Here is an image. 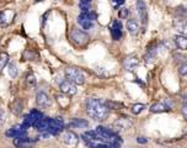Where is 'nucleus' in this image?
<instances>
[{
  "label": "nucleus",
  "instance_id": "nucleus-27",
  "mask_svg": "<svg viewBox=\"0 0 187 148\" xmlns=\"http://www.w3.org/2000/svg\"><path fill=\"white\" fill-rule=\"evenodd\" d=\"M26 83H27L28 85H31V87L36 84V79H35L33 74H28V75H27V78H26Z\"/></svg>",
  "mask_w": 187,
  "mask_h": 148
},
{
  "label": "nucleus",
  "instance_id": "nucleus-21",
  "mask_svg": "<svg viewBox=\"0 0 187 148\" xmlns=\"http://www.w3.org/2000/svg\"><path fill=\"white\" fill-rule=\"evenodd\" d=\"M36 121H37V120H36V119H33V117H32V116L28 114V115H26V116H25V119H23V125H22V126H23V127H30V126H33Z\"/></svg>",
  "mask_w": 187,
  "mask_h": 148
},
{
  "label": "nucleus",
  "instance_id": "nucleus-16",
  "mask_svg": "<svg viewBox=\"0 0 187 148\" xmlns=\"http://www.w3.org/2000/svg\"><path fill=\"white\" fill-rule=\"evenodd\" d=\"M114 126H116V129L118 130H127V129H129L131 126H132V122H129L128 120H126V119H119V120H117L116 122H114Z\"/></svg>",
  "mask_w": 187,
  "mask_h": 148
},
{
  "label": "nucleus",
  "instance_id": "nucleus-10",
  "mask_svg": "<svg viewBox=\"0 0 187 148\" xmlns=\"http://www.w3.org/2000/svg\"><path fill=\"white\" fill-rule=\"evenodd\" d=\"M137 10H138V15H139L142 22L145 25L148 21V11H147L144 0H137Z\"/></svg>",
  "mask_w": 187,
  "mask_h": 148
},
{
  "label": "nucleus",
  "instance_id": "nucleus-9",
  "mask_svg": "<svg viewBox=\"0 0 187 148\" xmlns=\"http://www.w3.org/2000/svg\"><path fill=\"white\" fill-rule=\"evenodd\" d=\"M7 137L11 138H19V137H23L26 136V129L21 125V126H14L12 129H10L9 131H6L5 133Z\"/></svg>",
  "mask_w": 187,
  "mask_h": 148
},
{
  "label": "nucleus",
  "instance_id": "nucleus-33",
  "mask_svg": "<svg viewBox=\"0 0 187 148\" xmlns=\"http://www.w3.org/2000/svg\"><path fill=\"white\" fill-rule=\"evenodd\" d=\"M56 1H58V0H56Z\"/></svg>",
  "mask_w": 187,
  "mask_h": 148
},
{
  "label": "nucleus",
  "instance_id": "nucleus-7",
  "mask_svg": "<svg viewBox=\"0 0 187 148\" xmlns=\"http://www.w3.org/2000/svg\"><path fill=\"white\" fill-rule=\"evenodd\" d=\"M15 17V11L12 10H2L0 11V25L1 26H7L12 22Z\"/></svg>",
  "mask_w": 187,
  "mask_h": 148
},
{
  "label": "nucleus",
  "instance_id": "nucleus-12",
  "mask_svg": "<svg viewBox=\"0 0 187 148\" xmlns=\"http://www.w3.org/2000/svg\"><path fill=\"white\" fill-rule=\"evenodd\" d=\"M36 103H37V105H39L42 108H47V106L51 105V99H49V96L46 93L39 91L36 95Z\"/></svg>",
  "mask_w": 187,
  "mask_h": 148
},
{
  "label": "nucleus",
  "instance_id": "nucleus-15",
  "mask_svg": "<svg viewBox=\"0 0 187 148\" xmlns=\"http://www.w3.org/2000/svg\"><path fill=\"white\" fill-rule=\"evenodd\" d=\"M70 127H77V129H85L89 126V122L83 120V119H73V121L69 124Z\"/></svg>",
  "mask_w": 187,
  "mask_h": 148
},
{
  "label": "nucleus",
  "instance_id": "nucleus-28",
  "mask_svg": "<svg viewBox=\"0 0 187 148\" xmlns=\"http://www.w3.org/2000/svg\"><path fill=\"white\" fill-rule=\"evenodd\" d=\"M129 15V10L128 9H121L119 10V17L121 19H127Z\"/></svg>",
  "mask_w": 187,
  "mask_h": 148
},
{
  "label": "nucleus",
  "instance_id": "nucleus-22",
  "mask_svg": "<svg viewBox=\"0 0 187 148\" xmlns=\"http://www.w3.org/2000/svg\"><path fill=\"white\" fill-rule=\"evenodd\" d=\"M7 62H9V54L5 53V52L0 53V72H1L2 68L7 64Z\"/></svg>",
  "mask_w": 187,
  "mask_h": 148
},
{
  "label": "nucleus",
  "instance_id": "nucleus-6",
  "mask_svg": "<svg viewBox=\"0 0 187 148\" xmlns=\"http://www.w3.org/2000/svg\"><path fill=\"white\" fill-rule=\"evenodd\" d=\"M59 89H60V91H62L63 94H65V95H68V96L77 94V84L69 82L68 79H67V80H63V82L60 83Z\"/></svg>",
  "mask_w": 187,
  "mask_h": 148
},
{
  "label": "nucleus",
  "instance_id": "nucleus-18",
  "mask_svg": "<svg viewBox=\"0 0 187 148\" xmlns=\"http://www.w3.org/2000/svg\"><path fill=\"white\" fill-rule=\"evenodd\" d=\"M22 108H23V105H22V101H21L20 99H16V100L11 104V111H12L15 115H20V114L22 112Z\"/></svg>",
  "mask_w": 187,
  "mask_h": 148
},
{
  "label": "nucleus",
  "instance_id": "nucleus-30",
  "mask_svg": "<svg viewBox=\"0 0 187 148\" xmlns=\"http://www.w3.org/2000/svg\"><path fill=\"white\" fill-rule=\"evenodd\" d=\"M137 142H138V143H147L148 140H147L145 137H138V138H137Z\"/></svg>",
  "mask_w": 187,
  "mask_h": 148
},
{
  "label": "nucleus",
  "instance_id": "nucleus-5",
  "mask_svg": "<svg viewBox=\"0 0 187 148\" xmlns=\"http://www.w3.org/2000/svg\"><path fill=\"white\" fill-rule=\"evenodd\" d=\"M62 141L68 147H75L78 145V142H79V138H78V136L74 132H72V131H64L62 133Z\"/></svg>",
  "mask_w": 187,
  "mask_h": 148
},
{
  "label": "nucleus",
  "instance_id": "nucleus-13",
  "mask_svg": "<svg viewBox=\"0 0 187 148\" xmlns=\"http://www.w3.org/2000/svg\"><path fill=\"white\" fill-rule=\"evenodd\" d=\"M170 109V105H168V101H163V103H155L150 106V111L152 112H163V111H168Z\"/></svg>",
  "mask_w": 187,
  "mask_h": 148
},
{
  "label": "nucleus",
  "instance_id": "nucleus-24",
  "mask_svg": "<svg viewBox=\"0 0 187 148\" xmlns=\"http://www.w3.org/2000/svg\"><path fill=\"white\" fill-rule=\"evenodd\" d=\"M154 58H155V51L149 49L148 53H147L145 57H144V61H145V63H152V62L154 61Z\"/></svg>",
  "mask_w": 187,
  "mask_h": 148
},
{
  "label": "nucleus",
  "instance_id": "nucleus-29",
  "mask_svg": "<svg viewBox=\"0 0 187 148\" xmlns=\"http://www.w3.org/2000/svg\"><path fill=\"white\" fill-rule=\"evenodd\" d=\"M186 73H187V66L184 63V64L180 67V74H181V75H186Z\"/></svg>",
  "mask_w": 187,
  "mask_h": 148
},
{
  "label": "nucleus",
  "instance_id": "nucleus-32",
  "mask_svg": "<svg viewBox=\"0 0 187 148\" xmlns=\"http://www.w3.org/2000/svg\"><path fill=\"white\" fill-rule=\"evenodd\" d=\"M91 0H80V5H90Z\"/></svg>",
  "mask_w": 187,
  "mask_h": 148
},
{
  "label": "nucleus",
  "instance_id": "nucleus-8",
  "mask_svg": "<svg viewBox=\"0 0 187 148\" xmlns=\"http://www.w3.org/2000/svg\"><path fill=\"white\" fill-rule=\"evenodd\" d=\"M138 66H139V59H138V57H135L134 54L128 56V57L124 59V62H123L124 69H126V70H129V72H133Z\"/></svg>",
  "mask_w": 187,
  "mask_h": 148
},
{
  "label": "nucleus",
  "instance_id": "nucleus-31",
  "mask_svg": "<svg viewBox=\"0 0 187 148\" xmlns=\"http://www.w3.org/2000/svg\"><path fill=\"white\" fill-rule=\"evenodd\" d=\"M112 2H113V4H114V6L117 7V6L122 5V4L124 2V0H112Z\"/></svg>",
  "mask_w": 187,
  "mask_h": 148
},
{
  "label": "nucleus",
  "instance_id": "nucleus-17",
  "mask_svg": "<svg viewBox=\"0 0 187 148\" xmlns=\"http://www.w3.org/2000/svg\"><path fill=\"white\" fill-rule=\"evenodd\" d=\"M127 28L132 35H137L139 31V25L135 20H128L127 21Z\"/></svg>",
  "mask_w": 187,
  "mask_h": 148
},
{
  "label": "nucleus",
  "instance_id": "nucleus-25",
  "mask_svg": "<svg viewBox=\"0 0 187 148\" xmlns=\"http://www.w3.org/2000/svg\"><path fill=\"white\" fill-rule=\"evenodd\" d=\"M143 109H144V105H143V104H135V105L132 106V112H133L134 115H138V114H140V112L143 111Z\"/></svg>",
  "mask_w": 187,
  "mask_h": 148
},
{
  "label": "nucleus",
  "instance_id": "nucleus-2",
  "mask_svg": "<svg viewBox=\"0 0 187 148\" xmlns=\"http://www.w3.org/2000/svg\"><path fill=\"white\" fill-rule=\"evenodd\" d=\"M65 77H67V79H68L69 82H72V83H74V84L81 85V84H84V82H85L84 74H83L79 69H77V68H67V69H65Z\"/></svg>",
  "mask_w": 187,
  "mask_h": 148
},
{
  "label": "nucleus",
  "instance_id": "nucleus-11",
  "mask_svg": "<svg viewBox=\"0 0 187 148\" xmlns=\"http://www.w3.org/2000/svg\"><path fill=\"white\" fill-rule=\"evenodd\" d=\"M111 35H112V38L114 41H118L122 37V25H121L119 20L113 21V23L111 26Z\"/></svg>",
  "mask_w": 187,
  "mask_h": 148
},
{
  "label": "nucleus",
  "instance_id": "nucleus-20",
  "mask_svg": "<svg viewBox=\"0 0 187 148\" xmlns=\"http://www.w3.org/2000/svg\"><path fill=\"white\" fill-rule=\"evenodd\" d=\"M174 23H175V27L177 28V31H179L181 35H184V33H185V31H186V23H185V20H177V21H175Z\"/></svg>",
  "mask_w": 187,
  "mask_h": 148
},
{
  "label": "nucleus",
  "instance_id": "nucleus-23",
  "mask_svg": "<svg viewBox=\"0 0 187 148\" xmlns=\"http://www.w3.org/2000/svg\"><path fill=\"white\" fill-rule=\"evenodd\" d=\"M7 73L11 78H15L17 75V68H16V64L15 63H10L7 66Z\"/></svg>",
  "mask_w": 187,
  "mask_h": 148
},
{
  "label": "nucleus",
  "instance_id": "nucleus-19",
  "mask_svg": "<svg viewBox=\"0 0 187 148\" xmlns=\"http://www.w3.org/2000/svg\"><path fill=\"white\" fill-rule=\"evenodd\" d=\"M38 131H41V132H43V131H47V129H48V122H47V120H43V119H41V120H37L36 122H35V125H33Z\"/></svg>",
  "mask_w": 187,
  "mask_h": 148
},
{
  "label": "nucleus",
  "instance_id": "nucleus-3",
  "mask_svg": "<svg viewBox=\"0 0 187 148\" xmlns=\"http://www.w3.org/2000/svg\"><path fill=\"white\" fill-rule=\"evenodd\" d=\"M70 38L73 40L74 43L79 44V46H84L89 42V35L81 30H78V28H74L72 32H70Z\"/></svg>",
  "mask_w": 187,
  "mask_h": 148
},
{
  "label": "nucleus",
  "instance_id": "nucleus-26",
  "mask_svg": "<svg viewBox=\"0 0 187 148\" xmlns=\"http://www.w3.org/2000/svg\"><path fill=\"white\" fill-rule=\"evenodd\" d=\"M30 115H31L33 119H36V120H41V119H43L42 112H41V111H38V110H36V109L31 110V111H30Z\"/></svg>",
  "mask_w": 187,
  "mask_h": 148
},
{
  "label": "nucleus",
  "instance_id": "nucleus-1",
  "mask_svg": "<svg viewBox=\"0 0 187 148\" xmlns=\"http://www.w3.org/2000/svg\"><path fill=\"white\" fill-rule=\"evenodd\" d=\"M86 112L91 119L96 121H101L105 120V117L108 115V108L101 100L90 98L86 101Z\"/></svg>",
  "mask_w": 187,
  "mask_h": 148
},
{
  "label": "nucleus",
  "instance_id": "nucleus-14",
  "mask_svg": "<svg viewBox=\"0 0 187 148\" xmlns=\"http://www.w3.org/2000/svg\"><path fill=\"white\" fill-rule=\"evenodd\" d=\"M174 41H175L176 46H177L180 49L185 51L187 48V38L184 35H177V36H175V37H174Z\"/></svg>",
  "mask_w": 187,
  "mask_h": 148
},
{
  "label": "nucleus",
  "instance_id": "nucleus-4",
  "mask_svg": "<svg viewBox=\"0 0 187 148\" xmlns=\"http://www.w3.org/2000/svg\"><path fill=\"white\" fill-rule=\"evenodd\" d=\"M47 122H48L47 132H49V133H52V135H56L57 132L62 131L63 127H64V122H63V119H62V117L49 119V120H47Z\"/></svg>",
  "mask_w": 187,
  "mask_h": 148
}]
</instances>
